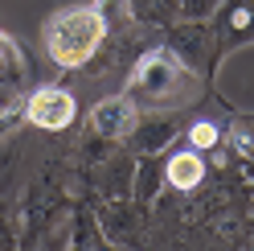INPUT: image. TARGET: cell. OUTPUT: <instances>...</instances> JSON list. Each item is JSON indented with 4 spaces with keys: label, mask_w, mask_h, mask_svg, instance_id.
Returning a JSON list of instances; mask_svg holds the SVG:
<instances>
[{
    "label": "cell",
    "mask_w": 254,
    "mask_h": 251,
    "mask_svg": "<svg viewBox=\"0 0 254 251\" xmlns=\"http://www.w3.org/2000/svg\"><path fill=\"white\" fill-rule=\"evenodd\" d=\"M107 21L99 8H66L45 25V50L58 66H82L103 45Z\"/></svg>",
    "instance_id": "2"
},
{
    "label": "cell",
    "mask_w": 254,
    "mask_h": 251,
    "mask_svg": "<svg viewBox=\"0 0 254 251\" xmlns=\"http://www.w3.org/2000/svg\"><path fill=\"white\" fill-rule=\"evenodd\" d=\"M201 173H205V165H201L197 152H177L168 161V181L177 185V190H193V185H201Z\"/></svg>",
    "instance_id": "6"
},
{
    "label": "cell",
    "mask_w": 254,
    "mask_h": 251,
    "mask_svg": "<svg viewBox=\"0 0 254 251\" xmlns=\"http://www.w3.org/2000/svg\"><path fill=\"white\" fill-rule=\"evenodd\" d=\"M21 54L17 45H12L8 37H0V116L12 112V103H17V91H21Z\"/></svg>",
    "instance_id": "5"
},
{
    "label": "cell",
    "mask_w": 254,
    "mask_h": 251,
    "mask_svg": "<svg viewBox=\"0 0 254 251\" xmlns=\"http://www.w3.org/2000/svg\"><path fill=\"white\" fill-rule=\"evenodd\" d=\"M193 74L185 70V62L168 50H152L135 66L131 83H127V99L135 107H172L193 95Z\"/></svg>",
    "instance_id": "1"
},
{
    "label": "cell",
    "mask_w": 254,
    "mask_h": 251,
    "mask_svg": "<svg viewBox=\"0 0 254 251\" xmlns=\"http://www.w3.org/2000/svg\"><path fill=\"white\" fill-rule=\"evenodd\" d=\"M189 140H193L197 148H213V144H217V128H213V124H193Z\"/></svg>",
    "instance_id": "7"
},
{
    "label": "cell",
    "mask_w": 254,
    "mask_h": 251,
    "mask_svg": "<svg viewBox=\"0 0 254 251\" xmlns=\"http://www.w3.org/2000/svg\"><path fill=\"white\" fill-rule=\"evenodd\" d=\"M90 124H94V132H103L107 140H119V136H127V132L135 128V103L127 99V95L107 99V103H99V107H94Z\"/></svg>",
    "instance_id": "4"
},
{
    "label": "cell",
    "mask_w": 254,
    "mask_h": 251,
    "mask_svg": "<svg viewBox=\"0 0 254 251\" xmlns=\"http://www.w3.org/2000/svg\"><path fill=\"white\" fill-rule=\"evenodd\" d=\"M25 116L37 124V128H66V124H74V95L70 91H62V87H37L33 95H29L25 103Z\"/></svg>",
    "instance_id": "3"
}]
</instances>
